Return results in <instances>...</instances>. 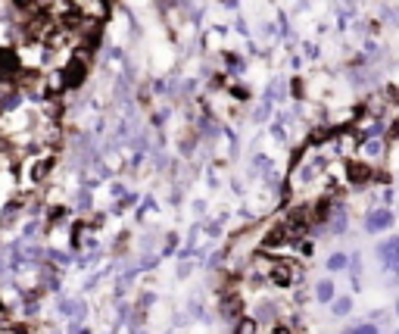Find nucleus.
<instances>
[{"instance_id": "nucleus-1", "label": "nucleus", "mask_w": 399, "mask_h": 334, "mask_svg": "<svg viewBox=\"0 0 399 334\" xmlns=\"http://www.w3.org/2000/svg\"><path fill=\"white\" fill-rule=\"evenodd\" d=\"M346 175H349V181H352V184H365V181L371 178V169H368L365 163H358V160H349Z\"/></svg>"}, {"instance_id": "nucleus-2", "label": "nucleus", "mask_w": 399, "mask_h": 334, "mask_svg": "<svg viewBox=\"0 0 399 334\" xmlns=\"http://www.w3.org/2000/svg\"><path fill=\"white\" fill-rule=\"evenodd\" d=\"M381 225H390V212H387V209H381V212H374V215L368 219V228H371V231L381 228Z\"/></svg>"}]
</instances>
